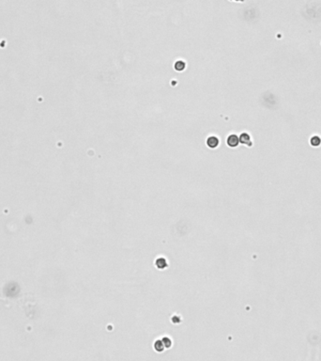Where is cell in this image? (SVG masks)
<instances>
[{"label":"cell","instance_id":"cell-1","mask_svg":"<svg viewBox=\"0 0 321 361\" xmlns=\"http://www.w3.org/2000/svg\"><path fill=\"white\" fill-rule=\"evenodd\" d=\"M226 143L229 147L236 148L238 146V144H239V137H237V135H236V134H230L226 139Z\"/></svg>","mask_w":321,"mask_h":361},{"label":"cell","instance_id":"cell-2","mask_svg":"<svg viewBox=\"0 0 321 361\" xmlns=\"http://www.w3.org/2000/svg\"><path fill=\"white\" fill-rule=\"evenodd\" d=\"M219 138L216 137V136H209L208 139H207V145L210 148V149H215L218 147L219 145Z\"/></svg>","mask_w":321,"mask_h":361},{"label":"cell","instance_id":"cell-3","mask_svg":"<svg viewBox=\"0 0 321 361\" xmlns=\"http://www.w3.org/2000/svg\"><path fill=\"white\" fill-rule=\"evenodd\" d=\"M239 142H240V143H242V144H244V145L249 146V147L252 146V140H251V137H250V135H249L248 134H246V133H243V134H240V136H239Z\"/></svg>","mask_w":321,"mask_h":361},{"label":"cell","instance_id":"cell-4","mask_svg":"<svg viewBox=\"0 0 321 361\" xmlns=\"http://www.w3.org/2000/svg\"><path fill=\"white\" fill-rule=\"evenodd\" d=\"M155 264L160 270H163V269H165V268H166L168 266L167 261H166V260L165 258H158L156 260V261H155Z\"/></svg>","mask_w":321,"mask_h":361},{"label":"cell","instance_id":"cell-5","mask_svg":"<svg viewBox=\"0 0 321 361\" xmlns=\"http://www.w3.org/2000/svg\"><path fill=\"white\" fill-rule=\"evenodd\" d=\"M165 348V345H164L162 339H158V340L155 341V343H154V349H155L158 353L163 352Z\"/></svg>","mask_w":321,"mask_h":361},{"label":"cell","instance_id":"cell-6","mask_svg":"<svg viewBox=\"0 0 321 361\" xmlns=\"http://www.w3.org/2000/svg\"><path fill=\"white\" fill-rule=\"evenodd\" d=\"M175 70H177V71H183L184 69H185V67H186V64H185V62L184 61H182V60H178L176 63H175Z\"/></svg>","mask_w":321,"mask_h":361},{"label":"cell","instance_id":"cell-7","mask_svg":"<svg viewBox=\"0 0 321 361\" xmlns=\"http://www.w3.org/2000/svg\"><path fill=\"white\" fill-rule=\"evenodd\" d=\"M311 144L314 147H317L321 144V138L317 135H314L311 138Z\"/></svg>","mask_w":321,"mask_h":361},{"label":"cell","instance_id":"cell-8","mask_svg":"<svg viewBox=\"0 0 321 361\" xmlns=\"http://www.w3.org/2000/svg\"><path fill=\"white\" fill-rule=\"evenodd\" d=\"M162 341H163V343H164L165 348H170L172 346V340L168 337H164L162 339Z\"/></svg>","mask_w":321,"mask_h":361},{"label":"cell","instance_id":"cell-9","mask_svg":"<svg viewBox=\"0 0 321 361\" xmlns=\"http://www.w3.org/2000/svg\"><path fill=\"white\" fill-rule=\"evenodd\" d=\"M173 322L178 324V323H180V319L179 318V316H174V317H173Z\"/></svg>","mask_w":321,"mask_h":361},{"label":"cell","instance_id":"cell-10","mask_svg":"<svg viewBox=\"0 0 321 361\" xmlns=\"http://www.w3.org/2000/svg\"></svg>","mask_w":321,"mask_h":361}]
</instances>
